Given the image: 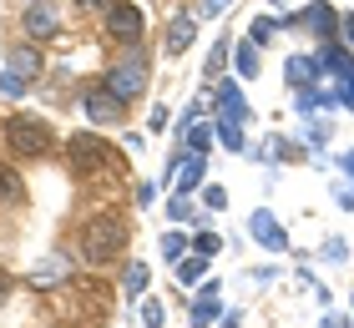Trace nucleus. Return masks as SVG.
Returning <instances> with one entry per match:
<instances>
[{"mask_svg": "<svg viewBox=\"0 0 354 328\" xmlns=\"http://www.w3.org/2000/svg\"><path fill=\"white\" fill-rule=\"evenodd\" d=\"M283 76H288V86H294V91H309L314 76H319V61H309V56H288Z\"/></svg>", "mask_w": 354, "mask_h": 328, "instance_id": "14", "label": "nucleus"}, {"mask_svg": "<svg viewBox=\"0 0 354 328\" xmlns=\"http://www.w3.org/2000/svg\"><path fill=\"white\" fill-rule=\"evenodd\" d=\"M142 323H147V328H162V303H157V298L142 303Z\"/></svg>", "mask_w": 354, "mask_h": 328, "instance_id": "29", "label": "nucleus"}, {"mask_svg": "<svg viewBox=\"0 0 354 328\" xmlns=\"http://www.w3.org/2000/svg\"><path fill=\"white\" fill-rule=\"evenodd\" d=\"M76 6H82V10H91V6H106V0H76Z\"/></svg>", "mask_w": 354, "mask_h": 328, "instance_id": "42", "label": "nucleus"}, {"mask_svg": "<svg viewBox=\"0 0 354 328\" xmlns=\"http://www.w3.org/2000/svg\"><path fill=\"white\" fill-rule=\"evenodd\" d=\"M218 117L223 122H253V111L243 106V91H238V81H218Z\"/></svg>", "mask_w": 354, "mask_h": 328, "instance_id": "10", "label": "nucleus"}, {"mask_svg": "<svg viewBox=\"0 0 354 328\" xmlns=\"http://www.w3.org/2000/svg\"><path fill=\"white\" fill-rule=\"evenodd\" d=\"M192 30H198L192 15H172V26H167V51H172V56H183L187 46H192Z\"/></svg>", "mask_w": 354, "mask_h": 328, "instance_id": "15", "label": "nucleus"}, {"mask_svg": "<svg viewBox=\"0 0 354 328\" xmlns=\"http://www.w3.org/2000/svg\"><path fill=\"white\" fill-rule=\"evenodd\" d=\"M259 157H263V162H283V157H288V137H268Z\"/></svg>", "mask_w": 354, "mask_h": 328, "instance_id": "26", "label": "nucleus"}, {"mask_svg": "<svg viewBox=\"0 0 354 328\" xmlns=\"http://www.w3.org/2000/svg\"><path fill=\"white\" fill-rule=\"evenodd\" d=\"M228 6H233V0H203V6H198V10H203V15H223V10H228Z\"/></svg>", "mask_w": 354, "mask_h": 328, "instance_id": "35", "label": "nucleus"}, {"mask_svg": "<svg viewBox=\"0 0 354 328\" xmlns=\"http://www.w3.org/2000/svg\"><path fill=\"white\" fill-rule=\"evenodd\" d=\"M203 273H207V258H203V253H192V258L177 262V283H198Z\"/></svg>", "mask_w": 354, "mask_h": 328, "instance_id": "21", "label": "nucleus"}, {"mask_svg": "<svg viewBox=\"0 0 354 328\" xmlns=\"http://www.w3.org/2000/svg\"><path fill=\"white\" fill-rule=\"evenodd\" d=\"M10 66H15V76H36L41 71V56H36V46H15V51H10Z\"/></svg>", "mask_w": 354, "mask_h": 328, "instance_id": "19", "label": "nucleus"}, {"mask_svg": "<svg viewBox=\"0 0 354 328\" xmlns=\"http://www.w3.org/2000/svg\"><path fill=\"white\" fill-rule=\"evenodd\" d=\"M324 258H329V262H344V258H349L344 238H329V242H324Z\"/></svg>", "mask_w": 354, "mask_h": 328, "instance_id": "31", "label": "nucleus"}, {"mask_svg": "<svg viewBox=\"0 0 354 328\" xmlns=\"http://www.w3.org/2000/svg\"><path fill=\"white\" fill-rule=\"evenodd\" d=\"M26 36H30V41H51V36H56V10H51V0H30V6H26Z\"/></svg>", "mask_w": 354, "mask_h": 328, "instance_id": "9", "label": "nucleus"}, {"mask_svg": "<svg viewBox=\"0 0 354 328\" xmlns=\"http://www.w3.org/2000/svg\"><path fill=\"white\" fill-rule=\"evenodd\" d=\"M339 167L349 172V182H354V152H344V157H339Z\"/></svg>", "mask_w": 354, "mask_h": 328, "instance_id": "39", "label": "nucleus"}, {"mask_svg": "<svg viewBox=\"0 0 354 328\" xmlns=\"http://www.w3.org/2000/svg\"><path fill=\"white\" fill-rule=\"evenodd\" d=\"M319 71H329V76H339V86L354 76V56L349 51H339V46H324L319 51Z\"/></svg>", "mask_w": 354, "mask_h": 328, "instance_id": "13", "label": "nucleus"}, {"mask_svg": "<svg viewBox=\"0 0 354 328\" xmlns=\"http://www.w3.org/2000/svg\"><path fill=\"white\" fill-rule=\"evenodd\" d=\"M218 142L228 146V152H243V122H223L218 117Z\"/></svg>", "mask_w": 354, "mask_h": 328, "instance_id": "23", "label": "nucleus"}, {"mask_svg": "<svg viewBox=\"0 0 354 328\" xmlns=\"http://www.w3.org/2000/svg\"><path fill=\"white\" fill-rule=\"evenodd\" d=\"M187 242H192V238H183V233H177V227H167V233H162V258H167V262H183Z\"/></svg>", "mask_w": 354, "mask_h": 328, "instance_id": "22", "label": "nucleus"}, {"mask_svg": "<svg viewBox=\"0 0 354 328\" xmlns=\"http://www.w3.org/2000/svg\"><path fill=\"white\" fill-rule=\"evenodd\" d=\"M344 41L354 46V15H344Z\"/></svg>", "mask_w": 354, "mask_h": 328, "instance_id": "41", "label": "nucleus"}, {"mask_svg": "<svg viewBox=\"0 0 354 328\" xmlns=\"http://www.w3.org/2000/svg\"><path fill=\"white\" fill-rule=\"evenodd\" d=\"M106 86H111V91H117V96H122V102H132V96H142V91H147V56H142V51H137V46H132V56H127V61H117V66H111V76H106Z\"/></svg>", "mask_w": 354, "mask_h": 328, "instance_id": "3", "label": "nucleus"}, {"mask_svg": "<svg viewBox=\"0 0 354 328\" xmlns=\"http://www.w3.org/2000/svg\"><path fill=\"white\" fill-rule=\"evenodd\" d=\"M223 318V303H218V283L207 278V293L198 303H192V328H207V323H218Z\"/></svg>", "mask_w": 354, "mask_h": 328, "instance_id": "12", "label": "nucleus"}, {"mask_svg": "<svg viewBox=\"0 0 354 328\" xmlns=\"http://www.w3.org/2000/svg\"><path fill=\"white\" fill-rule=\"evenodd\" d=\"M71 162L86 172H102V167H117V152L102 142V137H86V131H76L71 137Z\"/></svg>", "mask_w": 354, "mask_h": 328, "instance_id": "5", "label": "nucleus"}, {"mask_svg": "<svg viewBox=\"0 0 354 328\" xmlns=\"http://www.w3.org/2000/svg\"><path fill=\"white\" fill-rule=\"evenodd\" d=\"M183 142H187V152H198V157H207V152H213V142H218V131H207L198 122V106H192V117L183 122Z\"/></svg>", "mask_w": 354, "mask_h": 328, "instance_id": "11", "label": "nucleus"}, {"mask_svg": "<svg viewBox=\"0 0 354 328\" xmlns=\"http://www.w3.org/2000/svg\"><path fill=\"white\" fill-rule=\"evenodd\" d=\"M0 91H6V96H26V76H15V71H0Z\"/></svg>", "mask_w": 354, "mask_h": 328, "instance_id": "28", "label": "nucleus"}, {"mask_svg": "<svg viewBox=\"0 0 354 328\" xmlns=\"http://www.w3.org/2000/svg\"><path fill=\"white\" fill-rule=\"evenodd\" d=\"M223 56H228V46H213V56H207V76H218V66H223Z\"/></svg>", "mask_w": 354, "mask_h": 328, "instance_id": "34", "label": "nucleus"}, {"mask_svg": "<svg viewBox=\"0 0 354 328\" xmlns=\"http://www.w3.org/2000/svg\"><path fill=\"white\" fill-rule=\"evenodd\" d=\"M0 202H6V207H21V202H26L21 177H15V172H6V167H0Z\"/></svg>", "mask_w": 354, "mask_h": 328, "instance_id": "20", "label": "nucleus"}, {"mask_svg": "<svg viewBox=\"0 0 354 328\" xmlns=\"http://www.w3.org/2000/svg\"><path fill=\"white\" fill-rule=\"evenodd\" d=\"M273 30H279V21H253V46H263Z\"/></svg>", "mask_w": 354, "mask_h": 328, "instance_id": "33", "label": "nucleus"}, {"mask_svg": "<svg viewBox=\"0 0 354 328\" xmlns=\"http://www.w3.org/2000/svg\"><path fill=\"white\" fill-rule=\"evenodd\" d=\"M339 102H344V106L354 111V76H349V81H344V86H339Z\"/></svg>", "mask_w": 354, "mask_h": 328, "instance_id": "38", "label": "nucleus"}, {"mask_svg": "<svg viewBox=\"0 0 354 328\" xmlns=\"http://www.w3.org/2000/svg\"><path fill=\"white\" fill-rule=\"evenodd\" d=\"M304 137H309V146H324L329 131H324V122H309V126H304Z\"/></svg>", "mask_w": 354, "mask_h": 328, "instance_id": "32", "label": "nucleus"}, {"mask_svg": "<svg viewBox=\"0 0 354 328\" xmlns=\"http://www.w3.org/2000/svg\"><path fill=\"white\" fill-rule=\"evenodd\" d=\"M218 248H223V238H218V233H207V227H203L198 238H192V253H203V258H218Z\"/></svg>", "mask_w": 354, "mask_h": 328, "instance_id": "25", "label": "nucleus"}, {"mask_svg": "<svg viewBox=\"0 0 354 328\" xmlns=\"http://www.w3.org/2000/svg\"><path fill=\"white\" fill-rule=\"evenodd\" d=\"M147 126H152V131H167V106H157V111H152V122H147Z\"/></svg>", "mask_w": 354, "mask_h": 328, "instance_id": "37", "label": "nucleus"}, {"mask_svg": "<svg viewBox=\"0 0 354 328\" xmlns=\"http://www.w3.org/2000/svg\"><path fill=\"white\" fill-rule=\"evenodd\" d=\"M6 146H10L21 162L46 157V146H51V126H46L41 117H30V111H21V117L6 122Z\"/></svg>", "mask_w": 354, "mask_h": 328, "instance_id": "2", "label": "nucleus"}, {"mask_svg": "<svg viewBox=\"0 0 354 328\" xmlns=\"http://www.w3.org/2000/svg\"><path fill=\"white\" fill-rule=\"evenodd\" d=\"M6 293H10V273L0 268V303H6Z\"/></svg>", "mask_w": 354, "mask_h": 328, "instance_id": "40", "label": "nucleus"}, {"mask_svg": "<svg viewBox=\"0 0 354 328\" xmlns=\"http://www.w3.org/2000/svg\"><path fill=\"white\" fill-rule=\"evenodd\" d=\"M203 157L198 152H183V167H177V177H172V182H177V192H192V187H198L203 182Z\"/></svg>", "mask_w": 354, "mask_h": 328, "instance_id": "16", "label": "nucleus"}, {"mask_svg": "<svg viewBox=\"0 0 354 328\" xmlns=\"http://www.w3.org/2000/svg\"><path fill=\"white\" fill-rule=\"evenodd\" d=\"M61 278H66V258H46L36 273H30V283L36 288H51V283H61Z\"/></svg>", "mask_w": 354, "mask_h": 328, "instance_id": "18", "label": "nucleus"}, {"mask_svg": "<svg viewBox=\"0 0 354 328\" xmlns=\"http://www.w3.org/2000/svg\"><path fill=\"white\" fill-rule=\"evenodd\" d=\"M203 202H207V207H213V212H223V207H228V192H223V187L213 182V187H207V192H203Z\"/></svg>", "mask_w": 354, "mask_h": 328, "instance_id": "30", "label": "nucleus"}, {"mask_svg": "<svg viewBox=\"0 0 354 328\" xmlns=\"http://www.w3.org/2000/svg\"><path fill=\"white\" fill-rule=\"evenodd\" d=\"M192 207H198V202H192V197H187V192H177V197H172V202H167V212H172V218H177V222H187V218H192Z\"/></svg>", "mask_w": 354, "mask_h": 328, "instance_id": "27", "label": "nucleus"}, {"mask_svg": "<svg viewBox=\"0 0 354 328\" xmlns=\"http://www.w3.org/2000/svg\"><path fill=\"white\" fill-rule=\"evenodd\" d=\"M283 26H309L319 41H334V26H339V15H334V10L324 6V0H314V6L304 10V15H288Z\"/></svg>", "mask_w": 354, "mask_h": 328, "instance_id": "8", "label": "nucleus"}, {"mask_svg": "<svg viewBox=\"0 0 354 328\" xmlns=\"http://www.w3.org/2000/svg\"><path fill=\"white\" fill-rule=\"evenodd\" d=\"M248 233L259 238V242H263L268 253H283V248H288V233L279 227V218H273L268 207H259V212H253V218H248Z\"/></svg>", "mask_w": 354, "mask_h": 328, "instance_id": "7", "label": "nucleus"}, {"mask_svg": "<svg viewBox=\"0 0 354 328\" xmlns=\"http://www.w3.org/2000/svg\"><path fill=\"white\" fill-rule=\"evenodd\" d=\"M106 36L111 41H142V10L132 0H117V6L106 10Z\"/></svg>", "mask_w": 354, "mask_h": 328, "instance_id": "6", "label": "nucleus"}, {"mask_svg": "<svg viewBox=\"0 0 354 328\" xmlns=\"http://www.w3.org/2000/svg\"><path fill=\"white\" fill-rule=\"evenodd\" d=\"M319 328H349V318H344V313H334V308H329V313H324V323H319Z\"/></svg>", "mask_w": 354, "mask_h": 328, "instance_id": "36", "label": "nucleus"}, {"mask_svg": "<svg viewBox=\"0 0 354 328\" xmlns=\"http://www.w3.org/2000/svg\"><path fill=\"white\" fill-rule=\"evenodd\" d=\"M233 66H238V76H243V81H253V76H259V46H253V41H243V46H238V51H233Z\"/></svg>", "mask_w": 354, "mask_h": 328, "instance_id": "17", "label": "nucleus"}, {"mask_svg": "<svg viewBox=\"0 0 354 328\" xmlns=\"http://www.w3.org/2000/svg\"><path fill=\"white\" fill-rule=\"evenodd\" d=\"M82 106H86L91 122H122V111H127V102L106 86V81H91V86L82 91Z\"/></svg>", "mask_w": 354, "mask_h": 328, "instance_id": "4", "label": "nucleus"}, {"mask_svg": "<svg viewBox=\"0 0 354 328\" xmlns=\"http://www.w3.org/2000/svg\"><path fill=\"white\" fill-rule=\"evenodd\" d=\"M127 298H142V288H147V262H127Z\"/></svg>", "mask_w": 354, "mask_h": 328, "instance_id": "24", "label": "nucleus"}, {"mask_svg": "<svg viewBox=\"0 0 354 328\" xmlns=\"http://www.w3.org/2000/svg\"><path fill=\"white\" fill-rule=\"evenodd\" d=\"M127 242V222L122 218H91L82 227V258L86 262H111Z\"/></svg>", "mask_w": 354, "mask_h": 328, "instance_id": "1", "label": "nucleus"}]
</instances>
